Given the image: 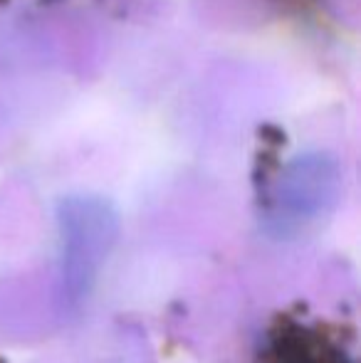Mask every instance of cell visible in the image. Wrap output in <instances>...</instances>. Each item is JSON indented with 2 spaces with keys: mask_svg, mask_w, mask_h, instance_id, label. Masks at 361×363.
<instances>
[{
  "mask_svg": "<svg viewBox=\"0 0 361 363\" xmlns=\"http://www.w3.org/2000/svg\"><path fill=\"white\" fill-rule=\"evenodd\" d=\"M339 193V171L322 153L294 158L284 168L274 193L272 218L277 228H299L319 218Z\"/></svg>",
  "mask_w": 361,
  "mask_h": 363,
  "instance_id": "1",
  "label": "cell"
}]
</instances>
